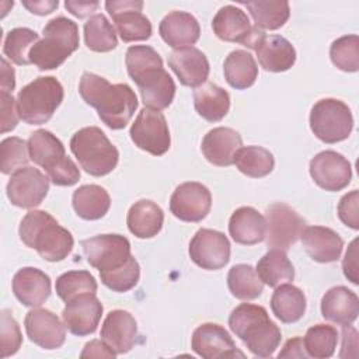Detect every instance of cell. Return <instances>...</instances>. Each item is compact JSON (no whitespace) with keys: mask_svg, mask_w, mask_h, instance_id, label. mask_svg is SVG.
Instances as JSON below:
<instances>
[{"mask_svg":"<svg viewBox=\"0 0 359 359\" xmlns=\"http://www.w3.org/2000/svg\"><path fill=\"white\" fill-rule=\"evenodd\" d=\"M125 63L146 108H168L175 95V83L163 67L161 56L151 46L133 45L126 50Z\"/></svg>","mask_w":359,"mask_h":359,"instance_id":"cell-1","label":"cell"},{"mask_svg":"<svg viewBox=\"0 0 359 359\" xmlns=\"http://www.w3.org/2000/svg\"><path fill=\"white\" fill-rule=\"evenodd\" d=\"M79 93L86 104L94 107L100 119L111 129H123L137 108V97L125 83L111 84L107 79L86 72L79 84Z\"/></svg>","mask_w":359,"mask_h":359,"instance_id":"cell-2","label":"cell"},{"mask_svg":"<svg viewBox=\"0 0 359 359\" xmlns=\"http://www.w3.org/2000/svg\"><path fill=\"white\" fill-rule=\"evenodd\" d=\"M18 234L27 247L36 250L49 262L65 259L74 245L72 233L45 210L28 212L20 223Z\"/></svg>","mask_w":359,"mask_h":359,"instance_id":"cell-3","label":"cell"},{"mask_svg":"<svg viewBox=\"0 0 359 359\" xmlns=\"http://www.w3.org/2000/svg\"><path fill=\"white\" fill-rule=\"evenodd\" d=\"M229 327L258 358L272 356L282 339L279 327L258 304L241 303L237 306L229 317Z\"/></svg>","mask_w":359,"mask_h":359,"instance_id":"cell-4","label":"cell"},{"mask_svg":"<svg viewBox=\"0 0 359 359\" xmlns=\"http://www.w3.org/2000/svg\"><path fill=\"white\" fill-rule=\"evenodd\" d=\"M42 34L43 38L29 50V62L39 70L57 69L79 48V27L63 15L48 21Z\"/></svg>","mask_w":359,"mask_h":359,"instance_id":"cell-5","label":"cell"},{"mask_svg":"<svg viewBox=\"0 0 359 359\" xmlns=\"http://www.w3.org/2000/svg\"><path fill=\"white\" fill-rule=\"evenodd\" d=\"M27 144L29 160L46 171L52 184L70 187L80 180L79 167L66 156L63 143L52 132L38 129L31 133Z\"/></svg>","mask_w":359,"mask_h":359,"instance_id":"cell-6","label":"cell"},{"mask_svg":"<svg viewBox=\"0 0 359 359\" xmlns=\"http://www.w3.org/2000/svg\"><path fill=\"white\" fill-rule=\"evenodd\" d=\"M70 150L81 168L94 177L109 174L118 164L119 151L97 126H86L70 139Z\"/></svg>","mask_w":359,"mask_h":359,"instance_id":"cell-7","label":"cell"},{"mask_svg":"<svg viewBox=\"0 0 359 359\" xmlns=\"http://www.w3.org/2000/svg\"><path fill=\"white\" fill-rule=\"evenodd\" d=\"M63 101V87L52 76L38 77L24 86L17 95L20 118L28 125L46 123Z\"/></svg>","mask_w":359,"mask_h":359,"instance_id":"cell-8","label":"cell"},{"mask_svg":"<svg viewBox=\"0 0 359 359\" xmlns=\"http://www.w3.org/2000/svg\"><path fill=\"white\" fill-rule=\"evenodd\" d=\"M310 129L324 143L342 142L353 129L352 112L345 102L337 98H323L310 111Z\"/></svg>","mask_w":359,"mask_h":359,"instance_id":"cell-9","label":"cell"},{"mask_svg":"<svg viewBox=\"0 0 359 359\" xmlns=\"http://www.w3.org/2000/svg\"><path fill=\"white\" fill-rule=\"evenodd\" d=\"M304 227V219L289 205L276 202L266 208L268 248L287 251L300 238Z\"/></svg>","mask_w":359,"mask_h":359,"instance_id":"cell-10","label":"cell"},{"mask_svg":"<svg viewBox=\"0 0 359 359\" xmlns=\"http://www.w3.org/2000/svg\"><path fill=\"white\" fill-rule=\"evenodd\" d=\"M129 135L139 149L153 156H163L171 144L165 116L160 111L146 107L136 116Z\"/></svg>","mask_w":359,"mask_h":359,"instance_id":"cell-11","label":"cell"},{"mask_svg":"<svg viewBox=\"0 0 359 359\" xmlns=\"http://www.w3.org/2000/svg\"><path fill=\"white\" fill-rule=\"evenodd\" d=\"M212 28L216 36L224 42H238L245 48L255 49L264 31L252 27L248 15L236 6L222 7L212 20Z\"/></svg>","mask_w":359,"mask_h":359,"instance_id":"cell-12","label":"cell"},{"mask_svg":"<svg viewBox=\"0 0 359 359\" xmlns=\"http://www.w3.org/2000/svg\"><path fill=\"white\" fill-rule=\"evenodd\" d=\"M105 8L112 17L116 31L123 42L146 41L151 36L150 20L142 13L140 0H108Z\"/></svg>","mask_w":359,"mask_h":359,"instance_id":"cell-13","label":"cell"},{"mask_svg":"<svg viewBox=\"0 0 359 359\" xmlns=\"http://www.w3.org/2000/svg\"><path fill=\"white\" fill-rule=\"evenodd\" d=\"M87 262L98 271H109L125 264L130 257V243L121 234H98L81 241Z\"/></svg>","mask_w":359,"mask_h":359,"instance_id":"cell-14","label":"cell"},{"mask_svg":"<svg viewBox=\"0 0 359 359\" xmlns=\"http://www.w3.org/2000/svg\"><path fill=\"white\" fill-rule=\"evenodd\" d=\"M49 177L38 168L22 167L11 174L6 191L10 202L22 209H32L42 203L49 191Z\"/></svg>","mask_w":359,"mask_h":359,"instance_id":"cell-15","label":"cell"},{"mask_svg":"<svg viewBox=\"0 0 359 359\" xmlns=\"http://www.w3.org/2000/svg\"><path fill=\"white\" fill-rule=\"evenodd\" d=\"M189 257L202 269L216 271L230 261L229 238L212 229H199L189 243Z\"/></svg>","mask_w":359,"mask_h":359,"instance_id":"cell-16","label":"cell"},{"mask_svg":"<svg viewBox=\"0 0 359 359\" xmlns=\"http://www.w3.org/2000/svg\"><path fill=\"white\" fill-rule=\"evenodd\" d=\"M210 206V191L203 184L195 181L180 184L170 198L171 213L182 222L198 223L203 220Z\"/></svg>","mask_w":359,"mask_h":359,"instance_id":"cell-17","label":"cell"},{"mask_svg":"<svg viewBox=\"0 0 359 359\" xmlns=\"http://www.w3.org/2000/svg\"><path fill=\"white\" fill-rule=\"evenodd\" d=\"M310 175L323 189L337 192L348 187L352 178V167L348 158L334 150H324L310 160Z\"/></svg>","mask_w":359,"mask_h":359,"instance_id":"cell-18","label":"cell"},{"mask_svg":"<svg viewBox=\"0 0 359 359\" xmlns=\"http://www.w3.org/2000/svg\"><path fill=\"white\" fill-rule=\"evenodd\" d=\"M102 310L104 307L95 293H83L66 302L62 320L70 334L86 337L97 330Z\"/></svg>","mask_w":359,"mask_h":359,"instance_id":"cell-19","label":"cell"},{"mask_svg":"<svg viewBox=\"0 0 359 359\" xmlns=\"http://www.w3.org/2000/svg\"><path fill=\"white\" fill-rule=\"evenodd\" d=\"M191 346L195 353L205 359L244 358V353L236 348L230 334L219 324H201L192 334Z\"/></svg>","mask_w":359,"mask_h":359,"instance_id":"cell-20","label":"cell"},{"mask_svg":"<svg viewBox=\"0 0 359 359\" xmlns=\"http://www.w3.org/2000/svg\"><path fill=\"white\" fill-rule=\"evenodd\" d=\"M25 332L28 338L43 349H57L65 344V324L46 309H34L25 314Z\"/></svg>","mask_w":359,"mask_h":359,"instance_id":"cell-21","label":"cell"},{"mask_svg":"<svg viewBox=\"0 0 359 359\" xmlns=\"http://www.w3.org/2000/svg\"><path fill=\"white\" fill-rule=\"evenodd\" d=\"M168 66L182 86L194 88L206 83L210 70L206 55L194 46L174 49L168 56Z\"/></svg>","mask_w":359,"mask_h":359,"instance_id":"cell-22","label":"cell"},{"mask_svg":"<svg viewBox=\"0 0 359 359\" xmlns=\"http://www.w3.org/2000/svg\"><path fill=\"white\" fill-rule=\"evenodd\" d=\"M240 147H243L240 133L224 126L210 129L201 144L205 158L217 167H229L234 164V156Z\"/></svg>","mask_w":359,"mask_h":359,"instance_id":"cell-23","label":"cell"},{"mask_svg":"<svg viewBox=\"0 0 359 359\" xmlns=\"http://www.w3.org/2000/svg\"><path fill=\"white\" fill-rule=\"evenodd\" d=\"M137 337L135 317L125 310H112L107 314L101 327V339L116 353L129 352Z\"/></svg>","mask_w":359,"mask_h":359,"instance_id":"cell-24","label":"cell"},{"mask_svg":"<svg viewBox=\"0 0 359 359\" xmlns=\"http://www.w3.org/2000/svg\"><path fill=\"white\" fill-rule=\"evenodd\" d=\"M50 290V278L38 268H21L13 276L14 296L27 307L42 306L49 299Z\"/></svg>","mask_w":359,"mask_h":359,"instance_id":"cell-25","label":"cell"},{"mask_svg":"<svg viewBox=\"0 0 359 359\" xmlns=\"http://www.w3.org/2000/svg\"><path fill=\"white\" fill-rule=\"evenodd\" d=\"M300 238L306 252L317 262H335L341 257L344 240L330 227L307 226L303 229Z\"/></svg>","mask_w":359,"mask_h":359,"instance_id":"cell-26","label":"cell"},{"mask_svg":"<svg viewBox=\"0 0 359 359\" xmlns=\"http://www.w3.org/2000/svg\"><path fill=\"white\" fill-rule=\"evenodd\" d=\"M158 32L168 46L181 49L192 46L199 39L201 27L192 14L175 10L161 20Z\"/></svg>","mask_w":359,"mask_h":359,"instance_id":"cell-27","label":"cell"},{"mask_svg":"<svg viewBox=\"0 0 359 359\" xmlns=\"http://www.w3.org/2000/svg\"><path fill=\"white\" fill-rule=\"evenodd\" d=\"M359 314V299L345 286L328 289L321 299V316L338 325H352Z\"/></svg>","mask_w":359,"mask_h":359,"instance_id":"cell-28","label":"cell"},{"mask_svg":"<svg viewBox=\"0 0 359 359\" xmlns=\"http://www.w3.org/2000/svg\"><path fill=\"white\" fill-rule=\"evenodd\" d=\"M254 50L261 67L266 72H286L296 62L293 45L280 35H264Z\"/></svg>","mask_w":359,"mask_h":359,"instance_id":"cell-29","label":"cell"},{"mask_svg":"<svg viewBox=\"0 0 359 359\" xmlns=\"http://www.w3.org/2000/svg\"><path fill=\"white\" fill-rule=\"evenodd\" d=\"M229 233L236 243L254 245L265 238L266 220L257 209L251 206H241L230 216Z\"/></svg>","mask_w":359,"mask_h":359,"instance_id":"cell-30","label":"cell"},{"mask_svg":"<svg viewBox=\"0 0 359 359\" xmlns=\"http://www.w3.org/2000/svg\"><path fill=\"white\" fill-rule=\"evenodd\" d=\"M163 209L150 199L135 202L126 216L129 231L139 238H151L157 236L163 227Z\"/></svg>","mask_w":359,"mask_h":359,"instance_id":"cell-31","label":"cell"},{"mask_svg":"<svg viewBox=\"0 0 359 359\" xmlns=\"http://www.w3.org/2000/svg\"><path fill=\"white\" fill-rule=\"evenodd\" d=\"M194 107L208 122H219L230 109V95L224 88L206 81L194 90Z\"/></svg>","mask_w":359,"mask_h":359,"instance_id":"cell-32","label":"cell"},{"mask_svg":"<svg viewBox=\"0 0 359 359\" xmlns=\"http://www.w3.org/2000/svg\"><path fill=\"white\" fill-rule=\"evenodd\" d=\"M271 310L282 323H296L306 313V296L299 287L290 283H282L272 293Z\"/></svg>","mask_w":359,"mask_h":359,"instance_id":"cell-33","label":"cell"},{"mask_svg":"<svg viewBox=\"0 0 359 359\" xmlns=\"http://www.w3.org/2000/svg\"><path fill=\"white\" fill-rule=\"evenodd\" d=\"M72 203L76 213L81 219L98 220L108 213L111 198L105 188L95 184H88L79 187L73 192Z\"/></svg>","mask_w":359,"mask_h":359,"instance_id":"cell-34","label":"cell"},{"mask_svg":"<svg viewBox=\"0 0 359 359\" xmlns=\"http://www.w3.org/2000/svg\"><path fill=\"white\" fill-rule=\"evenodd\" d=\"M223 73L226 81L233 88L245 90L255 83L258 77V66L250 52L244 49H236L226 56L223 63Z\"/></svg>","mask_w":359,"mask_h":359,"instance_id":"cell-35","label":"cell"},{"mask_svg":"<svg viewBox=\"0 0 359 359\" xmlns=\"http://www.w3.org/2000/svg\"><path fill=\"white\" fill-rule=\"evenodd\" d=\"M259 279L271 287H276L282 283L292 282L294 279V268L285 251L269 250L255 268Z\"/></svg>","mask_w":359,"mask_h":359,"instance_id":"cell-36","label":"cell"},{"mask_svg":"<svg viewBox=\"0 0 359 359\" xmlns=\"http://www.w3.org/2000/svg\"><path fill=\"white\" fill-rule=\"evenodd\" d=\"M255 27L261 31L278 29L286 24L290 15L289 3L282 1H245Z\"/></svg>","mask_w":359,"mask_h":359,"instance_id":"cell-37","label":"cell"},{"mask_svg":"<svg viewBox=\"0 0 359 359\" xmlns=\"http://www.w3.org/2000/svg\"><path fill=\"white\" fill-rule=\"evenodd\" d=\"M234 164L244 175L251 178H262L272 172L275 158L269 150L261 146H245L237 150Z\"/></svg>","mask_w":359,"mask_h":359,"instance_id":"cell-38","label":"cell"},{"mask_svg":"<svg viewBox=\"0 0 359 359\" xmlns=\"http://www.w3.org/2000/svg\"><path fill=\"white\" fill-rule=\"evenodd\" d=\"M227 286L230 293L240 300H252L261 296L264 282L257 271L247 264H237L227 273Z\"/></svg>","mask_w":359,"mask_h":359,"instance_id":"cell-39","label":"cell"},{"mask_svg":"<svg viewBox=\"0 0 359 359\" xmlns=\"http://www.w3.org/2000/svg\"><path fill=\"white\" fill-rule=\"evenodd\" d=\"M86 46L94 52H109L116 48L115 28L104 14L91 15L84 24Z\"/></svg>","mask_w":359,"mask_h":359,"instance_id":"cell-40","label":"cell"},{"mask_svg":"<svg viewBox=\"0 0 359 359\" xmlns=\"http://www.w3.org/2000/svg\"><path fill=\"white\" fill-rule=\"evenodd\" d=\"M338 342L337 328L328 324H316L306 331L303 348L307 356L314 359L331 358Z\"/></svg>","mask_w":359,"mask_h":359,"instance_id":"cell-41","label":"cell"},{"mask_svg":"<svg viewBox=\"0 0 359 359\" xmlns=\"http://www.w3.org/2000/svg\"><path fill=\"white\" fill-rule=\"evenodd\" d=\"M39 41V35L27 27H18L8 31L3 45V53L11 62L20 66L29 65V50Z\"/></svg>","mask_w":359,"mask_h":359,"instance_id":"cell-42","label":"cell"},{"mask_svg":"<svg viewBox=\"0 0 359 359\" xmlns=\"http://www.w3.org/2000/svg\"><path fill=\"white\" fill-rule=\"evenodd\" d=\"M57 296L66 303L83 293H97L98 285L88 271H67L56 279Z\"/></svg>","mask_w":359,"mask_h":359,"instance_id":"cell-43","label":"cell"},{"mask_svg":"<svg viewBox=\"0 0 359 359\" xmlns=\"http://www.w3.org/2000/svg\"><path fill=\"white\" fill-rule=\"evenodd\" d=\"M101 282L114 292H128L135 287L140 278V266L130 257L125 264L109 271H100Z\"/></svg>","mask_w":359,"mask_h":359,"instance_id":"cell-44","label":"cell"},{"mask_svg":"<svg viewBox=\"0 0 359 359\" xmlns=\"http://www.w3.org/2000/svg\"><path fill=\"white\" fill-rule=\"evenodd\" d=\"M331 62L342 72H358L359 69V38L345 35L335 39L330 48Z\"/></svg>","mask_w":359,"mask_h":359,"instance_id":"cell-45","label":"cell"},{"mask_svg":"<svg viewBox=\"0 0 359 359\" xmlns=\"http://www.w3.org/2000/svg\"><path fill=\"white\" fill-rule=\"evenodd\" d=\"M28 144L25 140L11 136L1 140L0 144V168L3 174H14L17 170L27 167Z\"/></svg>","mask_w":359,"mask_h":359,"instance_id":"cell-46","label":"cell"},{"mask_svg":"<svg viewBox=\"0 0 359 359\" xmlns=\"http://www.w3.org/2000/svg\"><path fill=\"white\" fill-rule=\"evenodd\" d=\"M22 344V335L18 323L11 316L10 310H1V331H0V348L1 358L17 353Z\"/></svg>","mask_w":359,"mask_h":359,"instance_id":"cell-47","label":"cell"},{"mask_svg":"<svg viewBox=\"0 0 359 359\" xmlns=\"http://www.w3.org/2000/svg\"><path fill=\"white\" fill-rule=\"evenodd\" d=\"M359 192L358 189L351 191L349 194L344 195L338 203V217L339 220L353 229H359Z\"/></svg>","mask_w":359,"mask_h":359,"instance_id":"cell-48","label":"cell"},{"mask_svg":"<svg viewBox=\"0 0 359 359\" xmlns=\"http://www.w3.org/2000/svg\"><path fill=\"white\" fill-rule=\"evenodd\" d=\"M1 133L13 130L18 123V109L17 100H14L11 93L1 91Z\"/></svg>","mask_w":359,"mask_h":359,"instance_id":"cell-49","label":"cell"},{"mask_svg":"<svg viewBox=\"0 0 359 359\" xmlns=\"http://www.w3.org/2000/svg\"><path fill=\"white\" fill-rule=\"evenodd\" d=\"M356 245H358V238L352 240V243L349 244V247L345 252V258L342 261L344 275L353 285L359 283V278H358V247Z\"/></svg>","mask_w":359,"mask_h":359,"instance_id":"cell-50","label":"cell"},{"mask_svg":"<svg viewBox=\"0 0 359 359\" xmlns=\"http://www.w3.org/2000/svg\"><path fill=\"white\" fill-rule=\"evenodd\" d=\"M81 358H115L116 353L101 339H93L86 344Z\"/></svg>","mask_w":359,"mask_h":359,"instance_id":"cell-51","label":"cell"},{"mask_svg":"<svg viewBox=\"0 0 359 359\" xmlns=\"http://www.w3.org/2000/svg\"><path fill=\"white\" fill-rule=\"evenodd\" d=\"M98 1H83V0H66L65 7L66 10L77 18H84L93 14L98 8Z\"/></svg>","mask_w":359,"mask_h":359,"instance_id":"cell-52","label":"cell"},{"mask_svg":"<svg viewBox=\"0 0 359 359\" xmlns=\"http://www.w3.org/2000/svg\"><path fill=\"white\" fill-rule=\"evenodd\" d=\"M358 348V331L352 325L342 327V348L339 352V358H348V349L352 351V355L356 356Z\"/></svg>","mask_w":359,"mask_h":359,"instance_id":"cell-53","label":"cell"},{"mask_svg":"<svg viewBox=\"0 0 359 359\" xmlns=\"http://www.w3.org/2000/svg\"><path fill=\"white\" fill-rule=\"evenodd\" d=\"M22 6L32 14L36 15H46L50 14L55 8H57V0H34V1H22Z\"/></svg>","mask_w":359,"mask_h":359,"instance_id":"cell-54","label":"cell"},{"mask_svg":"<svg viewBox=\"0 0 359 359\" xmlns=\"http://www.w3.org/2000/svg\"><path fill=\"white\" fill-rule=\"evenodd\" d=\"M278 358H307V353L303 349V339L300 337L289 339L279 352Z\"/></svg>","mask_w":359,"mask_h":359,"instance_id":"cell-55","label":"cell"},{"mask_svg":"<svg viewBox=\"0 0 359 359\" xmlns=\"http://www.w3.org/2000/svg\"><path fill=\"white\" fill-rule=\"evenodd\" d=\"M15 87L14 80V69L8 65V62L3 57L1 59V91L13 93Z\"/></svg>","mask_w":359,"mask_h":359,"instance_id":"cell-56","label":"cell"}]
</instances>
